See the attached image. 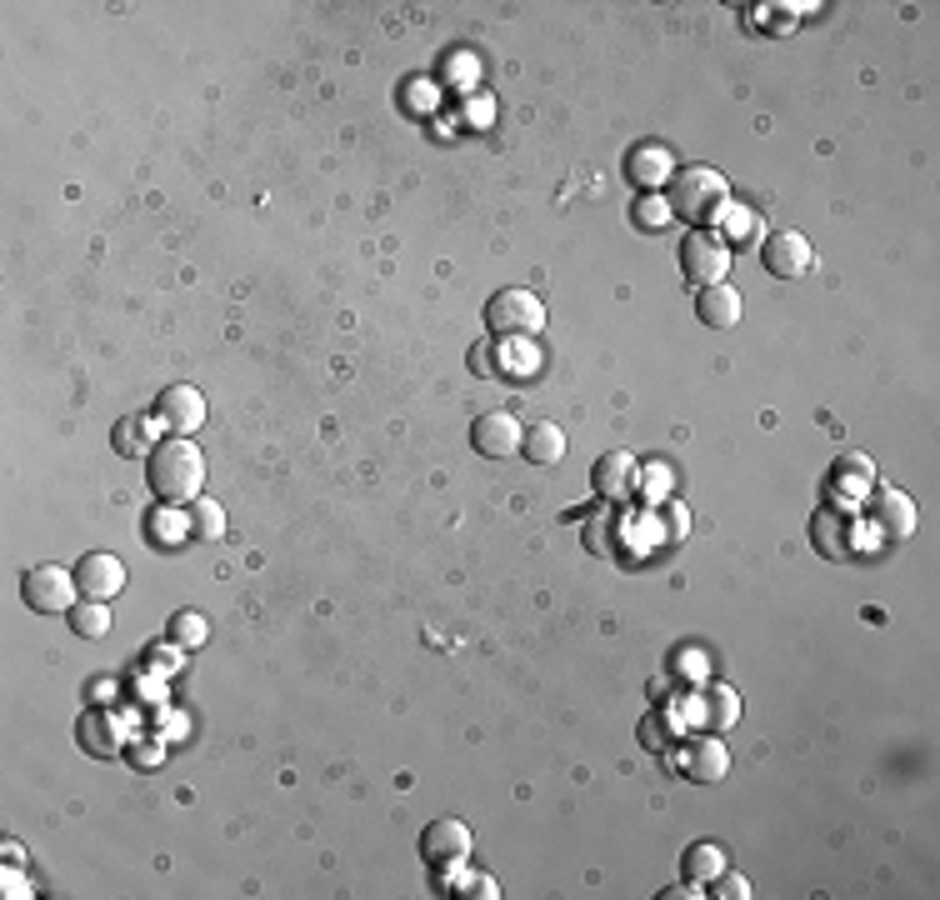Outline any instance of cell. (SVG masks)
I'll list each match as a JSON object with an SVG mask.
<instances>
[{
  "mask_svg": "<svg viewBox=\"0 0 940 900\" xmlns=\"http://www.w3.org/2000/svg\"><path fill=\"white\" fill-rule=\"evenodd\" d=\"M145 480H151V496L161 506H191L206 490V456L195 451L191 435L155 441V451L145 456Z\"/></svg>",
  "mask_w": 940,
  "mask_h": 900,
  "instance_id": "obj_1",
  "label": "cell"
},
{
  "mask_svg": "<svg viewBox=\"0 0 940 900\" xmlns=\"http://www.w3.org/2000/svg\"><path fill=\"white\" fill-rule=\"evenodd\" d=\"M670 216L691 220L695 230L711 226V220H721L725 210H731V181H725L721 171H711V165H691V171H676L670 175Z\"/></svg>",
  "mask_w": 940,
  "mask_h": 900,
  "instance_id": "obj_2",
  "label": "cell"
},
{
  "mask_svg": "<svg viewBox=\"0 0 940 900\" xmlns=\"http://www.w3.org/2000/svg\"><path fill=\"white\" fill-rule=\"evenodd\" d=\"M486 330L490 340H536L545 330V305L526 285H506L486 301Z\"/></svg>",
  "mask_w": 940,
  "mask_h": 900,
  "instance_id": "obj_3",
  "label": "cell"
},
{
  "mask_svg": "<svg viewBox=\"0 0 940 900\" xmlns=\"http://www.w3.org/2000/svg\"><path fill=\"white\" fill-rule=\"evenodd\" d=\"M681 271H685V281L701 285V291L705 285H721L725 271H731V240L711 226L691 230V236L681 240Z\"/></svg>",
  "mask_w": 940,
  "mask_h": 900,
  "instance_id": "obj_4",
  "label": "cell"
},
{
  "mask_svg": "<svg viewBox=\"0 0 940 900\" xmlns=\"http://www.w3.org/2000/svg\"><path fill=\"white\" fill-rule=\"evenodd\" d=\"M80 596L76 586V571H65V565H31L21 581V600L31 610H41V616H61V610H71Z\"/></svg>",
  "mask_w": 940,
  "mask_h": 900,
  "instance_id": "obj_5",
  "label": "cell"
},
{
  "mask_svg": "<svg viewBox=\"0 0 940 900\" xmlns=\"http://www.w3.org/2000/svg\"><path fill=\"white\" fill-rule=\"evenodd\" d=\"M760 261H766V271L776 275V281H796V275L811 271L815 250L800 230H776V236L760 240Z\"/></svg>",
  "mask_w": 940,
  "mask_h": 900,
  "instance_id": "obj_6",
  "label": "cell"
},
{
  "mask_svg": "<svg viewBox=\"0 0 940 900\" xmlns=\"http://www.w3.org/2000/svg\"><path fill=\"white\" fill-rule=\"evenodd\" d=\"M476 850V835H471V825H461V821H431L421 831V856H425V866H461L465 856Z\"/></svg>",
  "mask_w": 940,
  "mask_h": 900,
  "instance_id": "obj_7",
  "label": "cell"
},
{
  "mask_svg": "<svg viewBox=\"0 0 940 900\" xmlns=\"http://www.w3.org/2000/svg\"><path fill=\"white\" fill-rule=\"evenodd\" d=\"M520 441H526V431H520V421L510 411H486L471 421V445H476L486 460H506L520 451Z\"/></svg>",
  "mask_w": 940,
  "mask_h": 900,
  "instance_id": "obj_8",
  "label": "cell"
},
{
  "mask_svg": "<svg viewBox=\"0 0 940 900\" xmlns=\"http://www.w3.org/2000/svg\"><path fill=\"white\" fill-rule=\"evenodd\" d=\"M155 421L175 435H191L206 425V395L195 391V386H165L161 401H155Z\"/></svg>",
  "mask_w": 940,
  "mask_h": 900,
  "instance_id": "obj_9",
  "label": "cell"
},
{
  "mask_svg": "<svg viewBox=\"0 0 940 900\" xmlns=\"http://www.w3.org/2000/svg\"><path fill=\"white\" fill-rule=\"evenodd\" d=\"M591 480H595V490L606 500H636L640 496V460L630 456V451H606V456L595 460V470H591Z\"/></svg>",
  "mask_w": 940,
  "mask_h": 900,
  "instance_id": "obj_10",
  "label": "cell"
},
{
  "mask_svg": "<svg viewBox=\"0 0 940 900\" xmlns=\"http://www.w3.org/2000/svg\"><path fill=\"white\" fill-rule=\"evenodd\" d=\"M681 770L691 776L695 785H715V781H725V770H731V750H725L721 736H711V730H705V736L685 740Z\"/></svg>",
  "mask_w": 940,
  "mask_h": 900,
  "instance_id": "obj_11",
  "label": "cell"
},
{
  "mask_svg": "<svg viewBox=\"0 0 940 900\" xmlns=\"http://www.w3.org/2000/svg\"><path fill=\"white\" fill-rule=\"evenodd\" d=\"M695 720H701V730H711V736L731 730L735 720H741V691L725 685V681H705L701 701H695Z\"/></svg>",
  "mask_w": 940,
  "mask_h": 900,
  "instance_id": "obj_12",
  "label": "cell"
},
{
  "mask_svg": "<svg viewBox=\"0 0 940 900\" xmlns=\"http://www.w3.org/2000/svg\"><path fill=\"white\" fill-rule=\"evenodd\" d=\"M695 315H701V326L711 330H735L741 326V315H746V301H741V291L735 285H705L701 295H695Z\"/></svg>",
  "mask_w": 940,
  "mask_h": 900,
  "instance_id": "obj_13",
  "label": "cell"
},
{
  "mask_svg": "<svg viewBox=\"0 0 940 900\" xmlns=\"http://www.w3.org/2000/svg\"><path fill=\"white\" fill-rule=\"evenodd\" d=\"M76 586H80V596H90V600H110L120 586H126V565H120L116 555L96 551L76 565Z\"/></svg>",
  "mask_w": 940,
  "mask_h": 900,
  "instance_id": "obj_14",
  "label": "cell"
},
{
  "mask_svg": "<svg viewBox=\"0 0 940 900\" xmlns=\"http://www.w3.org/2000/svg\"><path fill=\"white\" fill-rule=\"evenodd\" d=\"M626 175L636 185H646V191L670 185V175H676V155H670L666 145H636V151L626 155Z\"/></svg>",
  "mask_w": 940,
  "mask_h": 900,
  "instance_id": "obj_15",
  "label": "cell"
},
{
  "mask_svg": "<svg viewBox=\"0 0 940 900\" xmlns=\"http://www.w3.org/2000/svg\"><path fill=\"white\" fill-rule=\"evenodd\" d=\"M871 516H876V525L886 535H910L916 531V500H910L906 490H876Z\"/></svg>",
  "mask_w": 940,
  "mask_h": 900,
  "instance_id": "obj_16",
  "label": "cell"
},
{
  "mask_svg": "<svg viewBox=\"0 0 940 900\" xmlns=\"http://www.w3.org/2000/svg\"><path fill=\"white\" fill-rule=\"evenodd\" d=\"M520 456L536 460V466H555V460L565 456V431H561V425H551V421L530 425L526 441H520Z\"/></svg>",
  "mask_w": 940,
  "mask_h": 900,
  "instance_id": "obj_17",
  "label": "cell"
},
{
  "mask_svg": "<svg viewBox=\"0 0 940 900\" xmlns=\"http://www.w3.org/2000/svg\"><path fill=\"white\" fill-rule=\"evenodd\" d=\"M116 451L120 456H151L155 451V411L151 415H126L116 425Z\"/></svg>",
  "mask_w": 940,
  "mask_h": 900,
  "instance_id": "obj_18",
  "label": "cell"
},
{
  "mask_svg": "<svg viewBox=\"0 0 940 900\" xmlns=\"http://www.w3.org/2000/svg\"><path fill=\"white\" fill-rule=\"evenodd\" d=\"M681 870H685V880H691V886H711V880L725 870V850L715 846V841H695V846L685 850Z\"/></svg>",
  "mask_w": 940,
  "mask_h": 900,
  "instance_id": "obj_19",
  "label": "cell"
},
{
  "mask_svg": "<svg viewBox=\"0 0 940 900\" xmlns=\"http://www.w3.org/2000/svg\"><path fill=\"white\" fill-rule=\"evenodd\" d=\"M815 551L821 555H851V525H845V516L841 510H821L815 516Z\"/></svg>",
  "mask_w": 940,
  "mask_h": 900,
  "instance_id": "obj_20",
  "label": "cell"
},
{
  "mask_svg": "<svg viewBox=\"0 0 940 900\" xmlns=\"http://www.w3.org/2000/svg\"><path fill=\"white\" fill-rule=\"evenodd\" d=\"M65 616H71V630H76V636H86V640H100L110 630V606L106 600H76V606L65 610Z\"/></svg>",
  "mask_w": 940,
  "mask_h": 900,
  "instance_id": "obj_21",
  "label": "cell"
},
{
  "mask_svg": "<svg viewBox=\"0 0 940 900\" xmlns=\"http://www.w3.org/2000/svg\"><path fill=\"white\" fill-rule=\"evenodd\" d=\"M871 480H876V466H871L865 456H841L835 460V486H841V496H865Z\"/></svg>",
  "mask_w": 940,
  "mask_h": 900,
  "instance_id": "obj_22",
  "label": "cell"
},
{
  "mask_svg": "<svg viewBox=\"0 0 940 900\" xmlns=\"http://www.w3.org/2000/svg\"><path fill=\"white\" fill-rule=\"evenodd\" d=\"M191 531L201 535V541H220V531H226V510H220L210 496L191 500Z\"/></svg>",
  "mask_w": 940,
  "mask_h": 900,
  "instance_id": "obj_23",
  "label": "cell"
},
{
  "mask_svg": "<svg viewBox=\"0 0 940 900\" xmlns=\"http://www.w3.org/2000/svg\"><path fill=\"white\" fill-rule=\"evenodd\" d=\"M185 531H191V516H181V506H161V510L151 516V535H155L161 545H181Z\"/></svg>",
  "mask_w": 940,
  "mask_h": 900,
  "instance_id": "obj_24",
  "label": "cell"
},
{
  "mask_svg": "<svg viewBox=\"0 0 940 900\" xmlns=\"http://www.w3.org/2000/svg\"><path fill=\"white\" fill-rule=\"evenodd\" d=\"M171 636H175V646H181V651H195V646H206L210 626L195 616V610H181V616L171 620Z\"/></svg>",
  "mask_w": 940,
  "mask_h": 900,
  "instance_id": "obj_25",
  "label": "cell"
},
{
  "mask_svg": "<svg viewBox=\"0 0 940 900\" xmlns=\"http://www.w3.org/2000/svg\"><path fill=\"white\" fill-rule=\"evenodd\" d=\"M660 525H666L670 541H685L691 535V510H685V500H660Z\"/></svg>",
  "mask_w": 940,
  "mask_h": 900,
  "instance_id": "obj_26",
  "label": "cell"
},
{
  "mask_svg": "<svg viewBox=\"0 0 940 900\" xmlns=\"http://www.w3.org/2000/svg\"><path fill=\"white\" fill-rule=\"evenodd\" d=\"M640 500H650V506L670 500V470L666 466H646V470H640Z\"/></svg>",
  "mask_w": 940,
  "mask_h": 900,
  "instance_id": "obj_27",
  "label": "cell"
},
{
  "mask_svg": "<svg viewBox=\"0 0 940 900\" xmlns=\"http://www.w3.org/2000/svg\"><path fill=\"white\" fill-rule=\"evenodd\" d=\"M471 366H476V376H500L496 340H486V346H476V350H471Z\"/></svg>",
  "mask_w": 940,
  "mask_h": 900,
  "instance_id": "obj_28",
  "label": "cell"
},
{
  "mask_svg": "<svg viewBox=\"0 0 940 900\" xmlns=\"http://www.w3.org/2000/svg\"><path fill=\"white\" fill-rule=\"evenodd\" d=\"M636 216H640V226H646V230H656L660 220L670 216V206H666V200H656V196H646V200L636 206Z\"/></svg>",
  "mask_w": 940,
  "mask_h": 900,
  "instance_id": "obj_29",
  "label": "cell"
},
{
  "mask_svg": "<svg viewBox=\"0 0 940 900\" xmlns=\"http://www.w3.org/2000/svg\"><path fill=\"white\" fill-rule=\"evenodd\" d=\"M731 236L735 240H760V216H756V210H750V216H746V210H741V216H731ZM731 236H725V240H731Z\"/></svg>",
  "mask_w": 940,
  "mask_h": 900,
  "instance_id": "obj_30",
  "label": "cell"
},
{
  "mask_svg": "<svg viewBox=\"0 0 940 900\" xmlns=\"http://www.w3.org/2000/svg\"><path fill=\"white\" fill-rule=\"evenodd\" d=\"M711 886H721V890H715V896H725V900H741V896H750V886H746V880H741V876H725V870L711 880Z\"/></svg>",
  "mask_w": 940,
  "mask_h": 900,
  "instance_id": "obj_31",
  "label": "cell"
},
{
  "mask_svg": "<svg viewBox=\"0 0 940 900\" xmlns=\"http://www.w3.org/2000/svg\"><path fill=\"white\" fill-rule=\"evenodd\" d=\"M461 896H480V900H496L500 890H496V880H490V876H476V880H465V886H461Z\"/></svg>",
  "mask_w": 940,
  "mask_h": 900,
  "instance_id": "obj_32",
  "label": "cell"
},
{
  "mask_svg": "<svg viewBox=\"0 0 940 900\" xmlns=\"http://www.w3.org/2000/svg\"><path fill=\"white\" fill-rule=\"evenodd\" d=\"M6 896H31V886H25V880L15 876V866L6 870Z\"/></svg>",
  "mask_w": 940,
  "mask_h": 900,
  "instance_id": "obj_33",
  "label": "cell"
},
{
  "mask_svg": "<svg viewBox=\"0 0 940 900\" xmlns=\"http://www.w3.org/2000/svg\"><path fill=\"white\" fill-rule=\"evenodd\" d=\"M660 900H701V890H691V880H685L676 890H660Z\"/></svg>",
  "mask_w": 940,
  "mask_h": 900,
  "instance_id": "obj_34",
  "label": "cell"
},
{
  "mask_svg": "<svg viewBox=\"0 0 940 900\" xmlns=\"http://www.w3.org/2000/svg\"><path fill=\"white\" fill-rule=\"evenodd\" d=\"M681 675H701V655H681Z\"/></svg>",
  "mask_w": 940,
  "mask_h": 900,
  "instance_id": "obj_35",
  "label": "cell"
}]
</instances>
